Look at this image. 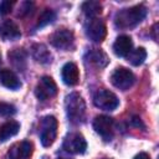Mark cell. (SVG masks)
Segmentation results:
<instances>
[{"label":"cell","mask_w":159,"mask_h":159,"mask_svg":"<svg viewBox=\"0 0 159 159\" xmlns=\"http://www.w3.org/2000/svg\"><path fill=\"white\" fill-rule=\"evenodd\" d=\"M134 159H150V157L147 154V153H139V154H137L135 157H134Z\"/></svg>","instance_id":"obj_25"},{"label":"cell","mask_w":159,"mask_h":159,"mask_svg":"<svg viewBox=\"0 0 159 159\" xmlns=\"http://www.w3.org/2000/svg\"><path fill=\"white\" fill-rule=\"evenodd\" d=\"M9 60L12 62V65L17 68H24L25 66V60H26V53L21 48H15L14 51L9 52Z\"/></svg>","instance_id":"obj_21"},{"label":"cell","mask_w":159,"mask_h":159,"mask_svg":"<svg viewBox=\"0 0 159 159\" xmlns=\"http://www.w3.org/2000/svg\"><path fill=\"white\" fill-rule=\"evenodd\" d=\"M31 154H32V144L27 140H24L14 144L7 153V157L9 159H29Z\"/></svg>","instance_id":"obj_11"},{"label":"cell","mask_w":159,"mask_h":159,"mask_svg":"<svg viewBox=\"0 0 159 159\" xmlns=\"http://www.w3.org/2000/svg\"><path fill=\"white\" fill-rule=\"evenodd\" d=\"M20 129V124L16 120H9L0 127V142H5L16 135Z\"/></svg>","instance_id":"obj_17"},{"label":"cell","mask_w":159,"mask_h":159,"mask_svg":"<svg viewBox=\"0 0 159 159\" xmlns=\"http://www.w3.org/2000/svg\"><path fill=\"white\" fill-rule=\"evenodd\" d=\"M133 48V41L128 35H120L113 43V51L119 57H127Z\"/></svg>","instance_id":"obj_13"},{"label":"cell","mask_w":159,"mask_h":159,"mask_svg":"<svg viewBox=\"0 0 159 159\" xmlns=\"http://www.w3.org/2000/svg\"><path fill=\"white\" fill-rule=\"evenodd\" d=\"M61 77L62 81L67 84V86H75L80 81V72H78V67L73 63V62H67L61 71Z\"/></svg>","instance_id":"obj_14"},{"label":"cell","mask_w":159,"mask_h":159,"mask_svg":"<svg viewBox=\"0 0 159 159\" xmlns=\"http://www.w3.org/2000/svg\"><path fill=\"white\" fill-rule=\"evenodd\" d=\"M31 53H32V57L36 60V62L39 63H42V65H47L52 61V55L51 52L48 51V48L42 45V43H36L32 46L31 48Z\"/></svg>","instance_id":"obj_16"},{"label":"cell","mask_w":159,"mask_h":159,"mask_svg":"<svg viewBox=\"0 0 159 159\" xmlns=\"http://www.w3.org/2000/svg\"><path fill=\"white\" fill-rule=\"evenodd\" d=\"M93 103L96 107H98L101 109L114 111L119 106V99L113 92H111L108 89H99L94 93Z\"/></svg>","instance_id":"obj_5"},{"label":"cell","mask_w":159,"mask_h":159,"mask_svg":"<svg viewBox=\"0 0 159 159\" xmlns=\"http://www.w3.org/2000/svg\"><path fill=\"white\" fill-rule=\"evenodd\" d=\"M56 19V14L52 11V10H50V9H46L41 15H40V17H39V21H37V27H43V26H46V25H48V24H51V22H53V20Z\"/></svg>","instance_id":"obj_22"},{"label":"cell","mask_w":159,"mask_h":159,"mask_svg":"<svg viewBox=\"0 0 159 159\" xmlns=\"http://www.w3.org/2000/svg\"><path fill=\"white\" fill-rule=\"evenodd\" d=\"M113 119L108 116H97L93 120V128L104 140H111L113 137Z\"/></svg>","instance_id":"obj_9"},{"label":"cell","mask_w":159,"mask_h":159,"mask_svg":"<svg viewBox=\"0 0 159 159\" xmlns=\"http://www.w3.org/2000/svg\"><path fill=\"white\" fill-rule=\"evenodd\" d=\"M14 6V1H10V0H4L0 2V15H6L11 11Z\"/></svg>","instance_id":"obj_24"},{"label":"cell","mask_w":159,"mask_h":159,"mask_svg":"<svg viewBox=\"0 0 159 159\" xmlns=\"http://www.w3.org/2000/svg\"><path fill=\"white\" fill-rule=\"evenodd\" d=\"M106 25L102 20L94 17L91 19L86 25V35L93 42H102L106 37Z\"/></svg>","instance_id":"obj_7"},{"label":"cell","mask_w":159,"mask_h":159,"mask_svg":"<svg viewBox=\"0 0 159 159\" xmlns=\"http://www.w3.org/2000/svg\"><path fill=\"white\" fill-rule=\"evenodd\" d=\"M135 81V77L132 71H129L125 67H118L113 71L111 75V82L112 84L120 89V91H127L129 89Z\"/></svg>","instance_id":"obj_3"},{"label":"cell","mask_w":159,"mask_h":159,"mask_svg":"<svg viewBox=\"0 0 159 159\" xmlns=\"http://www.w3.org/2000/svg\"><path fill=\"white\" fill-rule=\"evenodd\" d=\"M35 93L40 101H46L57 93V86L51 77L43 76L40 80V82L35 89Z\"/></svg>","instance_id":"obj_8"},{"label":"cell","mask_w":159,"mask_h":159,"mask_svg":"<svg viewBox=\"0 0 159 159\" xmlns=\"http://www.w3.org/2000/svg\"><path fill=\"white\" fill-rule=\"evenodd\" d=\"M0 65H1V55H0Z\"/></svg>","instance_id":"obj_27"},{"label":"cell","mask_w":159,"mask_h":159,"mask_svg":"<svg viewBox=\"0 0 159 159\" xmlns=\"http://www.w3.org/2000/svg\"><path fill=\"white\" fill-rule=\"evenodd\" d=\"M21 36L19 26L11 21V20H5L0 24V37L5 41H14L17 40Z\"/></svg>","instance_id":"obj_12"},{"label":"cell","mask_w":159,"mask_h":159,"mask_svg":"<svg viewBox=\"0 0 159 159\" xmlns=\"http://www.w3.org/2000/svg\"><path fill=\"white\" fill-rule=\"evenodd\" d=\"M52 46L60 50H68L73 45V32L67 29L57 30L50 37Z\"/></svg>","instance_id":"obj_10"},{"label":"cell","mask_w":159,"mask_h":159,"mask_svg":"<svg viewBox=\"0 0 159 159\" xmlns=\"http://www.w3.org/2000/svg\"><path fill=\"white\" fill-rule=\"evenodd\" d=\"M63 149L71 154H83L87 149V142L80 133H70L63 142Z\"/></svg>","instance_id":"obj_6"},{"label":"cell","mask_w":159,"mask_h":159,"mask_svg":"<svg viewBox=\"0 0 159 159\" xmlns=\"http://www.w3.org/2000/svg\"><path fill=\"white\" fill-rule=\"evenodd\" d=\"M132 122H133V124H134V125H137V127H139V125H140V127H144V125H143V123L140 122V119H139L138 117H134V118L132 119Z\"/></svg>","instance_id":"obj_26"},{"label":"cell","mask_w":159,"mask_h":159,"mask_svg":"<svg viewBox=\"0 0 159 159\" xmlns=\"http://www.w3.org/2000/svg\"><path fill=\"white\" fill-rule=\"evenodd\" d=\"M145 57H147V51H145L143 47H138V48H135V50H132V51L129 52V55L127 56L128 62L132 63L133 66H139V65H142V63L144 62Z\"/></svg>","instance_id":"obj_20"},{"label":"cell","mask_w":159,"mask_h":159,"mask_svg":"<svg viewBox=\"0 0 159 159\" xmlns=\"http://www.w3.org/2000/svg\"><path fill=\"white\" fill-rule=\"evenodd\" d=\"M65 106H66L67 117L71 120V123L80 124V123H82L84 120L86 104H84L83 98L77 92H72L71 94H68L66 97Z\"/></svg>","instance_id":"obj_2"},{"label":"cell","mask_w":159,"mask_h":159,"mask_svg":"<svg viewBox=\"0 0 159 159\" xmlns=\"http://www.w3.org/2000/svg\"><path fill=\"white\" fill-rule=\"evenodd\" d=\"M57 134V120L53 116H46L41 120V132H40V139L43 147H50Z\"/></svg>","instance_id":"obj_4"},{"label":"cell","mask_w":159,"mask_h":159,"mask_svg":"<svg viewBox=\"0 0 159 159\" xmlns=\"http://www.w3.org/2000/svg\"><path fill=\"white\" fill-rule=\"evenodd\" d=\"M0 83L10 89H17L21 83L20 80L17 78V76L15 75V72H12L9 68H2L0 70Z\"/></svg>","instance_id":"obj_15"},{"label":"cell","mask_w":159,"mask_h":159,"mask_svg":"<svg viewBox=\"0 0 159 159\" xmlns=\"http://www.w3.org/2000/svg\"><path fill=\"white\" fill-rule=\"evenodd\" d=\"M87 56H88V61H89L91 63H93L96 67H99V68L107 66V63H108V61H109L108 57H107V55H106L102 50H98V48L91 50Z\"/></svg>","instance_id":"obj_18"},{"label":"cell","mask_w":159,"mask_h":159,"mask_svg":"<svg viewBox=\"0 0 159 159\" xmlns=\"http://www.w3.org/2000/svg\"><path fill=\"white\" fill-rule=\"evenodd\" d=\"M16 108L6 102H0V116L1 117H10L12 114H15Z\"/></svg>","instance_id":"obj_23"},{"label":"cell","mask_w":159,"mask_h":159,"mask_svg":"<svg viewBox=\"0 0 159 159\" xmlns=\"http://www.w3.org/2000/svg\"><path fill=\"white\" fill-rule=\"evenodd\" d=\"M147 9L143 5H135L128 9L119 10L114 16V24L119 29H130L144 20Z\"/></svg>","instance_id":"obj_1"},{"label":"cell","mask_w":159,"mask_h":159,"mask_svg":"<svg viewBox=\"0 0 159 159\" xmlns=\"http://www.w3.org/2000/svg\"><path fill=\"white\" fill-rule=\"evenodd\" d=\"M81 9H82V11L84 12L86 16L94 19L97 15L101 14V11H102V5H101L99 1L89 0V1H84V2L82 4Z\"/></svg>","instance_id":"obj_19"}]
</instances>
